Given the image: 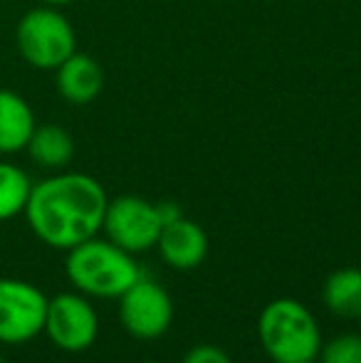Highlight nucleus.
<instances>
[{"label": "nucleus", "mask_w": 361, "mask_h": 363, "mask_svg": "<svg viewBox=\"0 0 361 363\" xmlns=\"http://www.w3.org/2000/svg\"><path fill=\"white\" fill-rule=\"evenodd\" d=\"M106 203L109 198L96 178L87 173H57L33 186L25 218L45 245L72 250L74 245L96 238Z\"/></svg>", "instance_id": "nucleus-1"}, {"label": "nucleus", "mask_w": 361, "mask_h": 363, "mask_svg": "<svg viewBox=\"0 0 361 363\" xmlns=\"http://www.w3.org/2000/svg\"><path fill=\"white\" fill-rule=\"evenodd\" d=\"M65 269L74 287L96 299H119L141 277L134 255L99 238H89L67 250Z\"/></svg>", "instance_id": "nucleus-2"}, {"label": "nucleus", "mask_w": 361, "mask_h": 363, "mask_svg": "<svg viewBox=\"0 0 361 363\" xmlns=\"http://www.w3.org/2000/svg\"><path fill=\"white\" fill-rule=\"evenodd\" d=\"M257 339L274 363H314L322 331L314 314L297 299H274L257 316Z\"/></svg>", "instance_id": "nucleus-3"}, {"label": "nucleus", "mask_w": 361, "mask_h": 363, "mask_svg": "<svg viewBox=\"0 0 361 363\" xmlns=\"http://www.w3.org/2000/svg\"><path fill=\"white\" fill-rule=\"evenodd\" d=\"M18 52L35 69H57L70 55L77 52V35L60 8L40 5L20 18L15 30Z\"/></svg>", "instance_id": "nucleus-4"}, {"label": "nucleus", "mask_w": 361, "mask_h": 363, "mask_svg": "<svg viewBox=\"0 0 361 363\" xmlns=\"http://www.w3.org/2000/svg\"><path fill=\"white\" fill-rule=\"evenodd\" d=\"M161 228L164 223H161L159 208L146 198L119 196L106 203L101 230L106 233V240H111L116 247L126 250V252L139 255L156 247Z\"/></svg>", "instance_id": "nucleus-5"}, {"label": "nucleus", "mask_w": 361, "mask_h": 363, "mask_svg": "<svg viewBox=\"0 0 361 363\" xmlns=\"http://www.w3.org/2000/svg\"><path fill=\"white\" fill-rule=\"evenodd\" d=\"M119 319L134 339H159L171 329L174 301L159 282L139 277L119 296Z\"/></svg>", "instance_id": "nucleus-6"}, {"label": "nucleus", "mask_w": 361, "mask_h": 363, "mask_svg": "<svg viewBox=\"0 0 361 363\" xmlns=\"http://www.w3.org/2000/svg\"><path fill=\"white\" fill-rule=\"evenodd\" d=\"M48 296L23 279H0V344H25L45 329Z\"/></svg>", "instance_id": "nucleus-7"}, {"label": "nucleus", "mask_w": 361, "mask_h": 363, "mask_svg": "<svg viewBox=\"0 0 361 363\" xmlns=\"http://www.w3.org/2000/svg\"><path fill=\"white\" fill-rule=\"evenodd\" d=\"M43 331L57 349L67 351V354H79L94 344L96 334H99V319H96V311L87 296L65 291V294L48 299Z\"/></svg>", "instance_id": "nucleus-8"}, {"label": "nucleus", "mask_w": 361, "mask_h": 363, "mask_svg": "<svg viewBox=\"0 0 361 363\" xmlns=\"http://www.w3.org/2000/svg\"><path fill=\"white\" fill-rule=\"evenodd\" d=\"M159 255L169 267L174 269H193L206 259L208 255V235L198 223L188 218H179L164 225L159 235Z\"/></svg>", "instance_id": "nucleus-9"}, {"label": "nucleus", "mask_w": 361, "mask_h": 363, "mask_svg": "<svg viewBox=\"0 0 361 363\" xmlns=\"http://www.w3.org/2000/svg\"><path fill=\"white\" fill-rule=\"evenodd\" d=\"M55 86L67 104H91L104 89V69L94 57L74 52L55 69Z\"/></svg>", "instance_id": "nucleus-10"}, {"label": "nucleus", "mask_w": 361, "mask_h": 363, "mask_svg": "<svg viewBox=\"0 0 361 363\" xmlns=\"http://www.w3.org/2000/svg\"><path fill=\"white\" fill-rule=\"evenodd\" d=\"M38 119L33 106L13 89H0V153L25 151Z\"/></svg>", "instance_id": "nucleus-11"}, {"label": "nucleus", "mask_w": 361, "mask_h": 363, "mask_svg": "<svg viewBox=\"0 0 361 363\" xmlns=\"http://www.w3.org/2000/svg\"><path fill=\"white\" fill-rule=\"evenodd\" d=\"M25 151L30 153L40 168H50V171H60L65 168L74 156V141L67 129L57 124H38L30 136Z\"/></svg>", "instance_id": "nucleus-12"}, {"label": "nucleus", "mask_w": 361, "mask_h": 363, "mask_svg": "<svg viewBox=\"0 0 361 363\" xmlns=\"http://www.w3.org/2000/svg\"><path fill=\"white\" fill-rule=\"evenodd\" d=\"M322 301L334 316L361 319V269L344 267L327 277Z\"/></svg>", "instance_id": "nucleus-13"}, {"label": "nucleus", "mask_w": 361, "mask_h": 363, "mask_svg": "<svg viewBox=\"0 0 361 363\" xmlns=\"http://www.w3.org/2000/svg\"><path fill=\"white\" fill-rule=\"evenodd\" d=\"M30 191H33V183L28 173L15 163L0 161V223L25 213Z\"/></svg>", "instance_id": "nucleus-14"}, {"label": "nucleus", "mask_w": 361, "mask_h": 363, "mask_svg": "<svg viewBox=\"0 0 361 363\" xmlns=\"http://www.w3.org/2000/svg\"><path fill=\"white\" fill-rule=\"evenodd\" d=\"M319 363H361V336L342 334L319 349Z\"/></svg>", "instance_id": "nucleus-15"}, {"label": "nucleus", "mask_w": 361, "mask_h": 363, "mask_svg": "<svg viewBox=\"0 0 361 363\" xmlns=\"http://www.w3.org/2000/svg\"><path fill=\"white\" fill-rule=\"evenodd\" d=\"M183 363H233V359L223 349H218V346L201 344V346H193L183 356Z\"/></svg>", "instance_id": "nucleus-16"}, {"label": "nucleus", "mask_w": 361, "mask_h": 363, "mask_svg": "<svg viewBox=\"0 0 361 363\" xmlns=\"http://www.w3.org/2000/svg\"><path fill=\"white\" fill-rule=\"evenodd\" d=\"M156 208H159V216H161V223H164V225H169V223H174V220L183 218L181 208L176 206L174 201H164V203H156Z\"/></svg>", "instance_id": "nucleus-17"}, {"label": "nucleus", "mask_w": 361, "mask_h": 363, "mask_svg": "<svg viewBox=\"0 0 361 363\" xmlns=\"http://www.w3.org/2000/svg\"><path fill=\"white\" fill-rule=\"evenodd\" d=\"M45 5H52V8H62V5H70L72 0H43Z\"/></svg>", "instance_id": "nucleus-18"}, {"label": "nucleus", "mask_w": 361, "mask_h": 363, "mask_svg": "<svg viewBox=\"0 0 361 363\" xmlns=\"http://www.w3.org/2000/svg\"><path fill=\"white\" fill-rule=\"evenodd\" d=\"M0 363H5V359H3V354H0Z\"/></svg>", "instance_id": "nucleus-19"}, {"label": "nucleus", "mask_w": 361, "mask_h": 363, "mask_svg": "<svg viewBox=\"0 0 361 363\" xmlns=\"http://www.w3.org/2000/svg\"><path fill=\"white\" fill-rule=\"evenodd\" d=\"M144 363H159V361H144Z\"/></svg>", "instance_id": "nucleus-20"}]
</instances>
